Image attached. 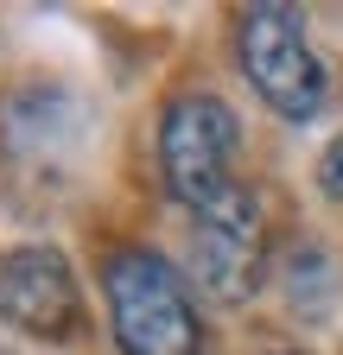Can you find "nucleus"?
<instances>
[{
	"label": "nucleus",
	"instance_id": "f257e3e1",
	"mask_svg": "<svg viewBox=\"0 0 343 355\" xmlns=\"http://www.w3.org/2000/svg\"><path fill=\"white\" fill-rule=\"evenodd\" d=\"M108 330L121 355H203V324L191 279L159 248H108L102 260Z\"/></svg>",
	"mask_w": 343,
	"mask_h": 355
},
{
	"label": "nucleus",
	"instance_id": "f03ea898",
	"mask_svg": "<svg viewBox=\"0 0 343 355\" xmlns=\"http://www.w3.org/2000/svg\"><path fill=\"white\" fill-rule=\"evenodd\" d=\"M235 58H242V76L254 83V96L280 121H312L331 96V76L306 38V13L286 7V0H254L235 13Z\"/></svg>",
	"mask_w": 343,
	"mask_h": 355
},
{
	"label": "nucleus",
	"instance_id": "7ed1b4c3",
	"mask_svg": "<svg viewBox=\"0 0 343 355\" xmlns=\"http://www.w3.org/2000/svg\"><path fill=\"white\" fill-rule=\"evenodd\" d=\"M235 146H242V121L223 96L210 89H185L172 96L165 114H159V178H165V197L185 203L191 216L210 209L235 178Z\"/></svg>",
	"mask_w": 343,
	"mask_h": 355
},
{
	"label": "nucleus",
	"instance_id": "20e7f679",
	"mask_svg": "<svg viewBox=\"0 0 343 355\" xmlns=\"http://www.w3.org/2000/svg\"><path fill=\"white\" fill-rule=\"evenodd\" d=\"M191 279L217 304H248L267 279V209L261 191L229 184L210 209L191 216Z\"/></svg>",
	"mask_w": 343,
	"mask_h": 355
},
{
	"label": "nucleus",
	"instance_id": "39448f33",
	"mask_svg": "<svg viewBox=\"0 0 343 355\" xmlns=\"http://www.w3.org/2000/svg\"><path fill=\"white\" fill-rule=\"evenodd\" d=\"M0 324L19 330V336H45L64 343L83 324V292L64 248L51 241H26L0 254Z\"/></svg>",
	"mask_w": 343,
	"mask_h": 355
},
{
	"label": "nucleus",
	"instance_id": "423d86ee",
	"mask_svg": "<svg viewBox=\"0 0 343 355\" xmlns=\"http://www.w3.org/2000/svg\"><path fill=\"white\" fill-rule=\"evenodd\" d=\"M286 311L299 324H331L337 311V266L318 241H292L286 254Z\"/></svg>",
	"mask_w": 343,
	"mask_h": 355
},
{
	"label": "nucleus",
	"instance_id": "0eeeda50",
	"mask_svg": "<svg viewBox=\"0 0 343 355\" xmlns=\"http://www.w3.org/2000/svg\"><path fill=\"white\" fill-rule=\"evenodd\" d=\"M318 191H324L331 203H343V133L318 153Z\"/></svg>",
	"mask_w": 343,
	"mask_h": 355
},
{
	"label": "nucleus",
	"instance_id": "6e6552de",
	"mask_svg": "<svg viewBox=\"0 0 343 355\" xmlns=\"http://www.w3.org/2000/svg\"><path fill=\"white\" fill-rule=\"evenodd\" d=\"M0 355H7V349H0Z\"/></svg>",
	"mask_w": 343,
	"mask_h": 355
}]
</instances>
